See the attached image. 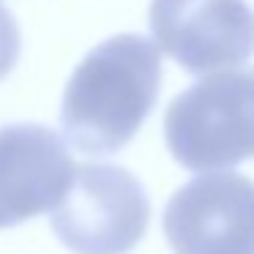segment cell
Returning <instances> with one entry per match:
<instances>
[{"label": "cell", "instance_id": "7a4b0ae2", "mask_svg": "<svg viewBox=\"0 0 254 254\" xmlns=\"http://www.w3.org/2000/svg\"><path fill=\"white\" fill-rule=\"evenodd\" d=\"M170 153L186 170H221L254 159V68L208 74L170 101Z\"/></svg>", "mask_w": 254, "mask_h": 254}, {"label": "cell", "instance_id": "6da1fadb", "mask_svg": "<svg viewBox=\"0 0 254 254\" xmlns=\"http://www.w3.org/2000/svg\"><path fill=\"white\" fill-rule=\"evenodd\" d=\"M161 88V50L139 33L96 44L63 90V139L79 153L121 150L156 104Z\"/></svg>", "mask_w": 254, "mask_h": 254}, {"label": "cell", "instance_id": "3957f363", "mask_svg": "<svg viewBox=\"0 0 254 254\" xmlns=\"http://www.w3.org/2000/svg\"><path fill=\"white\" fill-rule=\"evenodd\" d=\"M50 221L74 254H128L148 230L150 199L128 170L93 161L77 167L71 189Z\"/></svg>", "mask_w": 254, "mask_h": 254}, {"label": "cell", "instance_id": "52a82bcc", "mask_svg": "<svg viewBox=\"0 0 254 254\" xmlns=\"http://www.w3.org/2000/svg\"><path fill=\"white\" fill-rule=\"evenodd\" d=\"M19 47H22V39H19L17 19L0 3V79L8 77V71L14 68L19 58Z\"/></svg>", "mask_w": 254, "mask_h": 254}, {"label": "cell", "instance_id": "277c9868", "mask_svg": "<svg viewBox=\"0 0 254 254\" xmlns=\"http://www.w3.org/2000/svg\"><path fill=\"white\" fill-rule=\"evenodd\" d=\"M156 47L191 74H219L254 55L246 0H150Z\"/></svg>", "mask_w": 254, "mask_h": 254}, {"label": "cell", "instance_id": "8992f818", "mask_svg": "<svg viewBox=\"0 0 254 254\" xmlns=\"http://www.w3.org/2000/svg\"><path fill=\"white\" fill-rule=\"evenodd\" d=\"M77 167L66 139L50 126L11 123L0 128V230L55 210Z\"/></svg>", "mask_w": 254, "mask_h": 254}, {"label": "cell", "instance_id": "5b68a950", "mask_svg": "<svg viewBox=\"0 0 254 254\" xmlns=\"http://www.w3.org/2000/svg\"><path fill=\"white\" fill-rule=\"evenodd\" d=\"M175 254H254V181L205 172L183 183L164 208Z\"/></svg>", "mask_w": 254, "mask_h": 254}]
</instances>
